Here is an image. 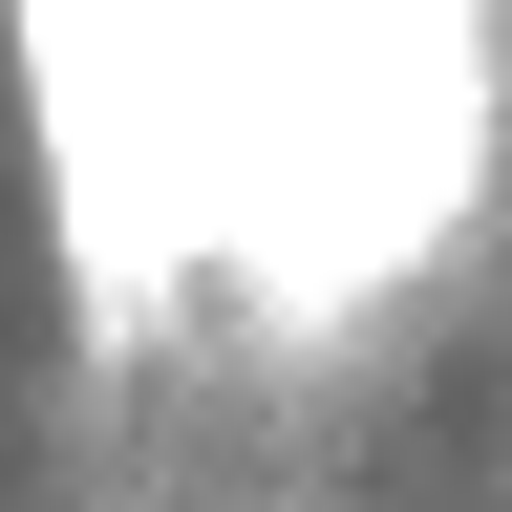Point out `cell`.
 Wrapping results in <instances>:
<instances>
[]
</instances>
